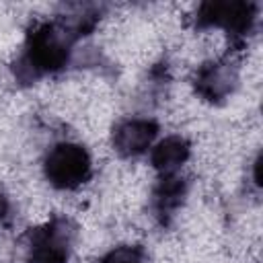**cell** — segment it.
<instances>
[{"label": "cell", "instance_id": "9", "mask_svg": "<svg viewBox=\"0 0 263 263\" xmlns=\"http://www.w3.org/2000/svg\"><path fill=\"white\" fill-rule=\"evenodd\" d=\"M99 263H144V249L138 245H121L103 255Z\"/></svg>", "mask_w": 263, "mask_h": 263}, {"label": "cell", "instance_id": "5", "mask_svg": "<svg viewBox=\"0 0 263 263\" xmlns=\"http://www.w3.org/2000/svg\"><path fill=\"white\" fill-rule=\"evenodd\" d=\"M236 80H238V68L228 60H220V62L203 64L195 72L193 86L203 101L222 103L234 90Z\"/></svg>", "mask_w": 263, "mask_h": 263}, {"label": "cell", "instance_id": "1", "mask_svg": "<svg viewBox=\"0 0 263 263\" xmlns=\"http://www.w3.org/2000/svg\"><path fill=\"white\" fill-rule=\"evenodd\" d=\"M70 41L72 39L58 23H33L25 37L23 55L14 68L16 78L23 82H33L45 74L60 72L68 64Z\"/></svg>", "mask_w": 263, "mask_h": 263}, {"label": "cell", "instance_id": "3", "mask_svg": "<svg viewBox=\"0 0 263 263\" xmlns=\"http://www.w3.org/2000/svg\"><path fill=\"white\" fill-rule=\"evenodd\" d=\"M76 226L68 218H51L29 232L27 263H68Z\"/></svg>", "mask_w": 263, "mask_h": 263}, {"label": "cell", "instance_id": "4", "mask_svg": "<svg viewBox=\"0 0 263 263\" xmlns=\"http://www.w3.org/2000/svg\"><path fill=\"white\" fill-rule=\"evenodd\" d=\"M255 18H257V4L255 2L212 0V2H203L197 8L195 25L199 29L220 27L228 35H232L234 39H240L242 35L251 33Z\"/></svg>", "mask_w": 263, "mask_h": 263}, {"label": "cell", "instance_id": "8", "mask_svg": "<svg viewBox=\"0 0 263 263\" xmlns=\"http://www.w3.org/2000/svg\"><path fill=\"white\" fill-rule=\"evenodd\" d=\"M187 195V181L177 175H162L154 189V212L162 224L175 214V210L183 203Z\"/></svg>", "mask_w": 263, "mask_h": 263}, {"label": "cell", "instance_id": "6", "mask_svg": "<svg viewBox=\"0 0 263 263\" xmlns=\"http://www.w3.org/2000/svg\"><path fill=\"white\" fill-rule=\"evenodd\" d=\"M156 134H158V123L154 119H146V117L123 119L113 129V146L125 158L140 156L152 146Z\"/></svg>", "mask_w": 263, "mask_h": 263}, {"label": "cell", "instance_id": "2", "mask_svg": "<svg viewBox=\"0 0 263 263\" xmlns=\"http://www.w3.org/2000/svg\"><path fill=\"white\" fill-rule=\"evenodd\" d=\"M45 179L55 189H76L92 175V162L84 146L74 142H60L49 148L43 160Z\"/></svg>", "mask_w": 263, "mask_h": 263}, {"label": "cell", "instance_id": "10", "mask_svg": "<svg viewBox=\"0 0 263 263\" xmlns=\"http://www.w3.org/2000/svg\"><path fill=\"white\" fill-rule=\"evenodd\" d=\"M8 218H10V203H8V197L0 193V226L8 224Z\"/></svg>", "mask_w": 263, "mask_h": 263}, {"label": "cell", "instance_id": "7", "mask_svg": "<svg viewBox=\"0 0 263 263\" xmlns=\"http://www.w3.org/2000/svg\"><path fill=\"white\" fill-rule=\"evenodd\" d=\"M189 154L191 144L183 136H168L152 148L150 162L160 175H175V171L187 162Z\"/></svg>", "mask_w": 263, "mask_h": 263}]
</instances>
